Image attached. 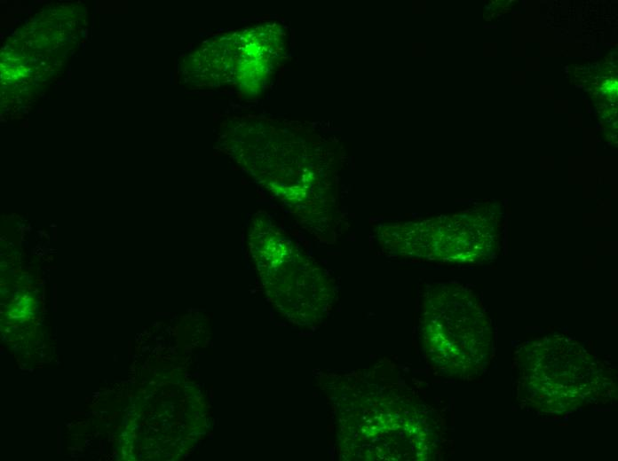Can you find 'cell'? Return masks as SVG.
Wrapping results in <instances>:
<instances>
[{"label":"cell","instance_id":"cell-1","mask_svg":"<svg viewBox=\"0 0 618 461\" xmlns=\"http://www.w3.org/2000/svg\"><path fill=\"white\" fill-rule=\"evenodd\" d=\"M342 449L350 460H434L444 421L391 363L355 371L342 380Z\"/></svg>","mask_w":618,"mask_h":461},{"label":"cell","instance_id":"cell-2","mask_svg":"<svg viewBox=\"0 0 618 461\" xmlns=\"http://www.w3.org/2000/svg\"><path fill=\"white\" fill-rule=\"evenodd\" d=\"M520 402L561 415L606 401L614 392L610 369L579 342L549 336L524 343L515 356Z\"/></svg>","mask_w":618,"mask_h":461},{"label":"cell","instance_id":"cell-3","mask_svg":"<svg viewBox=\"0 0 618 461\" xmlns=\"http://www.w3.org/2000/svg\"><path fill=\"white\" fill-rule=\"evenodd\" d=\"M422 349L430 367L454 379H474L488 366L494 332L478 297L463 285L432 286L419 320Z\"/></svg>","mask_w":618,"mask_h":461}]
</instances>
